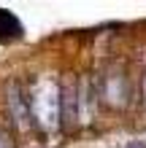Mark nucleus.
I'll list each match as a JSON object with an SVG mask.
<instances>
[{"label": "nucleus", "instance_id": "f257e3e1", "mask_svg": "<svg viewBox=\"0 0 146 148\" xmlns=\"http://www.w3.org/2000/svg\"><path fill=\"white\" fill-rule=\"evenodd\" d=\"M60 124L62 129H73L76 121H79V89H76L73 81H65L60 86Z\"/></svg>", "mask_w": 146, "mask_h": 148}, {"label": "nucleus", "instance_id": "f03ea898", "mask_svg": "<svg viewBox=\"0 0 146 148\" xmlns=\"http://www.w3.org/2000/svg\"><path fill=\"white\" fill-rule=\"evenodd\" d=\"M6 102H8V108H11V116L14 121H19V124H27L30 121V100H27V92L22 89V84L19 81H11L6 86Z\"/></svg>", "mask_w": 146, "mask_h": 148}, {"label": "nucleus", "instance_id": "7ed1b4c3", "mask_svg": "<svg viewBox=\"0 0 146 148\" xmlns=\"http://www.w3.org/2000/svg\"><path fill=\"white\" fill-rule=\"evenodd\" d=\"M24 35V27L22 22L16 19L11 11L0 8V43H11V40H19Z\"/></svg>", "mask_w": 146, "mask_h": 148}]
</instances>
